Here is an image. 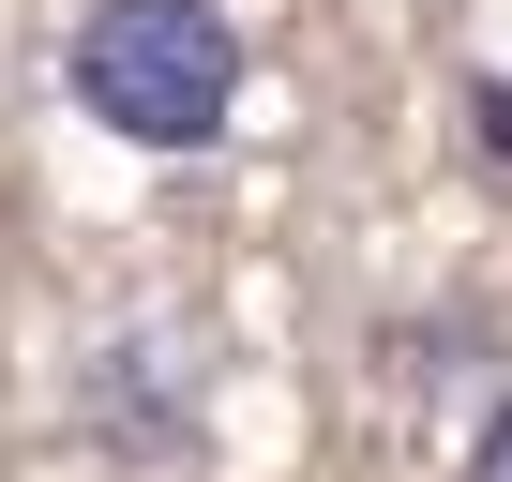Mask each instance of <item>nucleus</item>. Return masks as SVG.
<instances>
[{
    "label": "nucleus",
    "instance_id": "2",
    "mask_svg": "<svg viewBox=\"0 0 512 482\" xmlns=\"http://www.w3.org/2000/svg\"><path fill=\"white\" fill-rule=\"evenodd\" d=\"M467 482H512V392L482 407V437H467Z\"/></svg>",
    "mask_w": 512,
    "mask_h": 482
},
{
    "label": "nucleus",
    "instance_id": "1",
    "mask_svg": "<svg viewBox=\"0 0 512 482\" xmlns=\"http://www.w3.org/2000/svg\"><path fill=\"white\" fill-rule=\"evenodd\" d=\"M76 106L121 151H211L241 106V16L226 0H91L76 16Z\"/></svg>",
    "mask_w": 512,
    "mask_h": 482
}]
</instances>
